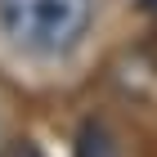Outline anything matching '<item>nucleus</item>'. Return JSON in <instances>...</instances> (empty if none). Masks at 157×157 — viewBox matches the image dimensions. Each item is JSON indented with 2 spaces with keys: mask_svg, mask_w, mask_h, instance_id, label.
I'll use <instances>...</instances> for the list:
<instances>
[{
  "mask_svg": "<svg viewBox=\"0 0 157 157\" xmlns=\"http://www.w3.org/2000/svg\"><path fill=\"white\" fill-rule=\"evenodd\" d=\"M94 0H0V36L32 59H59L85 36Z\"/></svg>",
  "mask_w": 157,
  "mask_h": 157,
  "instance_id": "nucleus-1",
  "label": "nucleus"
},
{
  "mask_svg": "<svg viewBox=\"0 0 157 157\" xmlns=\"http://www.w3.org/2000/svg\"><path fill=\"white\" fill-rule=\"evenodd\" d=\"M139 9H148V13H157V0H139Z\"/></svg>",
  "mask_w": 157,
  "mask_h": 157,
  "instance_id": "nucleus-4",
  "label": "nucleus"
},
{
  "mask_svg": "<svg viewBox=\"0 0 157 157\" xmlns=\"http://www.w3.org/2000/svg\"><path fill=\"white\" fill-rule=\"evenodd\" d=\"M72 153L76 157H117V139H112V130L103 126V121H85Z\"/></svg>",
  "mask_w": 157,
  "mask_h": 157,
  "instance_id": "nucleus-2",
  "label": "nucleus"
},
{
  "mask_svg": "<svg viewBox=\"0 0 157 157\" xmlns=\"http://www.w3.org/2000/svg\"><path fill=\"white\" fill-rule=\"evenodd\" d=\"M0 157H45V153H40V148H32V144H9Z\"/></svg>",
  "mask_w": 157,
  "mask_h": 157,
  "instance_id": "nucleus-3",
  "label": "nucleus"
}]
</instances>
